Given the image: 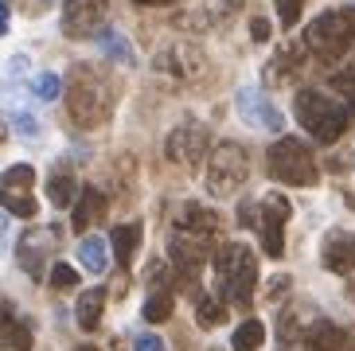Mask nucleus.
Listing matches in <instances>:
<instances>
[{
  "label": "nucleus",
  "mask_w": 355,
  "mask_h": 351,
  "mask_svg": "<svg viewBox=\"0 0 355 351\" xmlns=\"http://www.w3.org/2000/svg\"><path fill=\"white\" fill-rule=\"evenodd\" d=\"M211 262H215L223 305L250 309L254 289H258V254H254L250 246H242V242H223Z\"/></svg>",
  "instance_id": "nucleus-1"
},
{
  "label": "nucleus",
  "mask_w": 355,
  "mask_h": 351,
  "mask_svg": "<svg viewBox=\"0 0 355 351\" xmlns=\"http://www.w3.org/2000/svg\"><path fill=\"white\" fill-rule=\"evenodd\" d=\"M293 114H297V121H301L304 133L313 137V141H320V145H336V141L347 133V125H352L344 102L332 98V94H324V90H313V86L297 90Z\"/></svg>",
  "instance_id": "nucleus-2"
},
{
  "label": "nucleus",
  "mask_w": 355,
  "mask_h": 351,
  "mask_svg": "<svg viewBox=\"0 0 355 351\" xmlns=\"http://www.w3.org/2000/svg\"><path fill=\"white\" fill-rule=\"evenodd\" d=\"M67 110H71V121H78L83 129L110 121V114H114V86H110V78L98 74L94 67H74L71 90H67Z\"/></svg>",
  "instance_id": "nucleus-3"
},
{
  "label": "nucleus",
  "mask_w": 355,
  "mask_h": 351,
  "mask_svg": "<svg viewBox=\"0 0 355 351\" xmlns=\"http://www.w3.org/2000/svg\"><path fill=\"white\" fill-rule=\"evenodd\" d=\"M304 47L320 62L344 59L355 47V8H328L304 28Z\"/></svg>",
  "instance_id": "nucleus-4"
},
{
  "label": "nucleus",
  "mask_w": 355,
  "mask_h": 351,
  "mask_svg": "<svg viewBox=\"0 0 355 351\" xmlns=\"http://www.w3.org/2000/svg\"><path fill=\"white\" fill-rule=\"evenodd\" d=\"M266 172L277 184H293V187H316L320 168H316V153L304 145L301 137H277L266 153Z\"/></svg>",
  "instance_id": "nucleus-5"
},
{
  "label": "nucleus",
  "mask_w": 355,
  "mask_h": 351,
  "mask_svg": "<svg viewBox=\"0 0 355 351\" xmlns=\"http://www.w3.org/2000/svg\"><path fill=\"white\" fill-rule=\"evenodd\" d=\"M246 176H250V156H246V148H242L239 141L215 145V153H211V160H207V191L211 196L230 199L242 184H246Z\"/></svg>",
  "instance_id": "nucleus-6"
},
{
  "label": "nucleus",
  "mask_w": 355,
  "mask_h": 351,
  "mask_svg": "<svg viewBox=\"0 0 355 351\" xmlns=\"http://www.w3.org/2000/svg\"><path fill=\"white\" fill-rule=\"evenodd\" d=\"M261 211V219H250V227L258 230L261 238V254L266 258H285V223L293 219V203L282 196V191H270V196H261L258 203H254Z\"/></svg>",
  "instance_id": "nucleus-7"
},
{
  "label": "nucleus",
  "mask_w": 355,
  "mask_h": 351,
  "mask_svg": "<svg viewBox=\"0 0 355 351\" xmlns=\"http://www.w3.org/2000/svg\"><path fill=\"white\" fill-rule=\"evenodd\" d=\"M207 145H211L207 125L196 121V117H188V121H180L176 129L168 133L164 153H168V160H176L180 168H196L199 160L207 156Z\"/></svg>",
  "instance_id": "nucleus-8"
},
{
  "label": "nucleus",
  "mask_w": 355,
  "mask_h": 351,
  "mask_svg": "<svg viewBox=\"0 0 355 351\" xmlns=\"http://www.w3.org/2000/svg\"><path fill=\"white\" fill-rule=\"evenodd\" d=\"M59 250V230L55 227H32L24 230L20 242H16V262L28 277L43 281V269H47V258Z\"/></svg>",
  "instance_id": "nucleus-9"
},
{
  "label": "nucleus",
  "mask_w": 355,
  "mask_h": 351,
  "mask_svg": "<svg viewBox=\"0 0 355 351\" xmlns=\"http://www.w3.org/2000/svg\"><path fill=\"white\" fill-rule=\"evenodd\" d=\"M207 238H199V234H184V230H172V238H168V262L176 266L180 281H196L199 273H203V266H207Z\"/></svg>",
  "instance_id": "nucleus-10"
},
{
  "label": "nucleus",
  "mask_w": 355,
  "mask_h": 351,
  "mask_svg": "<svg viewBox=\"0 0 355 351\" xmlns=\"http://www.w3.org/2000/svg\"><path fill=\"white\" fill-rule=\"evenodd\" d=\"M105 12H110V0H63V35H71V40L98 35Z\"/></svg>",
  "instance_id": "nucleus-11"
},
{
  "label": "nucleus",
  "mask_w": 355,
  "mask_h": 351,
  "mask_svg": "<svg viewBox=\"0 0 355 351\" xmlns=\"http://www.w3.org/2000/svg\"><path fill=\"white\" fill-rule=\"evenodd\" d=\"M234 105H239V117L246 125H254V129H270V133H282V110L266 98L261 90H254V86H242L239 94H234Z\"/></svg>",
  "instance_id": "nucleus-12"
},
{
  "label": "nucleus",
  "mask_w": 355,
  "mask_h": 351,
  "mask_svg": "<svg viewBox=\"0 0 355 351\" xmlns=\"http://www.w3.org/2000/svg\"><path fill=\"white\" fill-rule=\"evenodd\" d=\"M157 71L172 74V78H180V83H188V78H196V74L203 71V51L191 47V43H172L168 51L157 55Z\"/></svg>",
  "instance_id": "nucleus-13"
},
{
  "label": "nucleus",
  "mask_w": 355,
  "mask_h": 351,
  "mask_svg": "<svg viewBox=\"0 0 355 351\" xmlns=\"http://www.w3.org/2000/svg\"><path fill=\"white\" fill-rule=\"evenodd\" d=\"M304 351H355V328L332 320H316L304 332Z\"/></svg>",
  "instance_id": "nucleus-14"
},
{
  "label": "nucleus",
  "mask_w": 355,
  "mask_h": 351,
  "mask_svg": "<svg viewBox=\"0 0 355 351\" xmlns=\"http://www.w3.org/2000/svg\"><path fill=\"white\" fill-rule=\"evenodd\" d=\"M320 262H324V269H332L340 277L355 273V234L352 230H332V234L324 238Z\"/></svg>",
  "instance_id": "nucleus-15"
},
{
  "label": "nucleus",
  "mask_w": 355,
  "mask_h": 351,
  "mask_svg": "<svg viewBox=\"0 0 355 351\" xmlns=\"http://www.w3.org/2000/svg\"><path fill=\"white\" fill-rule=\"evenodd\" d=\"M148 297H145V320L148 324H164L168 316H172V309H176V297H172V289H168V281H164V273H160V266H153L148 269Z\"/></svg>",
  "instance_id": "nucleus-16"
},
{
  "label": "nucleus",
  "mask_w": 355,
  "mask_h": 351,
  "mask_svg": "<svg viewBox=\"0 0 355 351\" xmlns=\"http://www.w3.org/2000/svg\"><path fill=\"white\" fill-rule=\"evenodd\" d=\"M176 230L211 238L215 230H219V215L207 211V207H199V203H184V207H180V215H176Z\"/></svg>",
  "instance_id": "nucleus-17"
},
{
  "label": "nucleus",
  "mask_w": 355,
  "mask_h": 351,
  "mask_svg": "<svg viewBox=\"0 0 355 351\" xmlns=\"http://www.w3.org/2000/svg\"><path fill=\"white\" fill-rule=\"evenodd\" d=\"M102 215H105V196L98 191L94 184H86L83 191H78V199H74V215H71L74 230H86L90 223H98Z\"/></svg>",
  "instance_id": "nucleus-18"
},
{
  "label": "nucleus",
  "mask_w": 355,
  "mask_h": 351,
  "mask_svg": "<svg viewBox=\"0 0 355 351\" xmlns=\"http://www.w3.org/2000/svg\"><path fill=\"white\" fill-rule=\"evenodd\" d=\"M110 246H114L117 266L129 269V266H133L137 246H141V223H117V227L110 230Z\"/></svg>",
  "instance_id": "nucleus-19"
},
{
  "label": "nucleus",
  "mask_w": 355,
  "mask_h": 351,
  "mask_svg": "<svg viewBox=\"0 0 355 351\" xmlns=\"http://www.w3.org/2000/svg\"><path fill=\"white\" fill-rule=\"evenodd\" d=\"M297 71H301V47L289 43V47H282V51L273 55V62L266 67V83L293 86V74H297Z\"/></svg>",
  "instance_id": "nucleus-20"
},
{
  "label": "nucleus",
  "mask_w": 355,
  "mask_h": 351,
  "mask_svg": "<svg viewBox=\"0 0 355 351\" xmlns=\"http://www.w3.org/2000/svg\"><path fill=\"white\" fill-rule=\"evenodd\" d=\"M102 312H105V289H86L74 305V316H78V328L83 332H94L102 324Z\"/></svg>",
  "instance_id": "nucleus-21"
},
{
  "label": "nucleus",
  "mask_w": 355,
  "mask_h": 351,
  "mask_svg": "<svg viewBox=\"0 0 355 351\" xmlns=\"http://www.w3.org/2000/svg\"><path fill=\"white\" fill-rule=\"evenodd\" d=\"M78 262H83L90 273H105V266H110V246H105V238L86 234L83 242H78Z\"/></svg>",
  "instance_id": "nucleus-22"
},
{
  "label": "nucleus",
  "mask_w": 355,
  "mask_h": 351,
  "mask_svg": "<svg viewBox=\"0 0 355 351\" xmlns=\"http://www.w3.org/2000/svg\"><path fill=\"white\" fill-rule=\"evenodd\" d=\"M266 343V324L261 320H242L230 332V351H261Z\"/></svg>",
  "instance_id": "nucleus-23"
},
{
  "label": "nucleus",
  "mask_w": 355,
  "mask_h": 351,
  "mask_svg": "<svg viewBox=\"0 0 355 351\" xmlns=\"http://www.w3.org/2000/svg\"><path fill=\"white\" fill-rule=\"evenodd\" d=\"M196 320H199V328H219V324L227 320V305H223V297L196 293Z\"/></svg>",
  "instance_id": "nucleus-24"
},
{
  "label": "nucleus",
  "mask_w": 355,
  "mask_h": 351,
  "mask_svg": "<svg viewBox=\"0 0 355 351\" xmlns=\"http://www.w3.org/2000/svg\"><path fill=\"white\" fill-rule=\"evenodd\" d=\"M0 351H32V328L24 320H4L0 324Z\"/></svg>",
  "instance_id": "nucleus-25"
},
{
  "label": "nucleus",
  "mask_w": 355,
  "mask_h": 351,
  "mask_svg": "<svg viewBox=\"0 0 355 351\" xmlns=\"http://www.w3.org/2000/svg\"><path fill=\"white\" fill-rule=\"evenodd\" d=\"M98 47L105 51V59H117V62H137V55H133V47H129V40H125V35H117L114 28L98 31Z\"/></svg>",
  "instance_id": "nucleus-26"
},
{
  "label": "nucleus",
  "mask_w": 355,
  "mask_h": 351,
  "mask_svg": "<svg viewBox=\"0 0 355 351\" xmlns=\"http://www.w3.org/2000/svg\"><path fill=\"white\" fill-rule=\"evenodd\" d=\"M0 207L12 211V215H20V219H32L35 211H40V203H35L28 191H8V187H0Z\"/></svg>",
  "instance_id": "nucleus-27"
},
{
  "label": "nucleus",
  "mask_w": 355,
  "mask_h": 351,
  "mask_svg": "<svg viewBox=\"0 0 355 351\" xmlns=\"http://www.w3.org/2000/svg\"><path fill=\"white\" fill-rule=\"evenodd\" d=\"M74 196H78V187H74L71 176L59 172V176H51V180H47V199H51L55 207H71Z\"/></svg>",
  "instance_id": "nucleus-28"
},
{
  "label": "nucleus",
  "mask_w": 355,
  "mask_h": 351,
  "mask_svg": "<svg viewBox=\"0 0 355 351\" xmlns=\"http://www.w3.org/2000/svg\"><path fill=\"white\" fill-rule=\"evenodd\" d=\"M35 184V168L32 164H12L8 172L0 176V187H8V191H28Z\"/></svg>",
  "instance_id": "nucleus-29"
},
{
  "label": "nucleus",
  "mask_w": 355,
  "mask_h": 351,
  "mask_svg": "<svg viewBox=\"0 0 355 351\" xmlns=\"http://www.w3.org/2000/svg\"><path fill=\"white\" fill-rule=\"evenodd\" d=\"M332 90H340V102H344L347 117L355 121V71H340V74H336Z\"/></svg>",
  "instance_id": "nucleus-30"
},
{
  "label": "nucleus",
  "mask_w": 355,
  "mask_h": 351,
  "mask_svg": "<svg viewBox=\"0 0 355 351\" xmlns=\"http://www.w3.org/2000/svg\"><path fill=\"white\" fill-rule=\"evenodd\" d=\"M32 90H35V98H43V102H55V98L63 94V78H59L55 71H43L40 78H35Z\"/></svg>",
  "instance_id": "nucleus-31"
},
{
  "label": "nucleus",
  "mask_w": 355,
  "mask_h": 351,
  "mask_svg": "<svg viewBox=\"0 0 355 351\" xmlns=\"http://www.w3.org/2000/svg\"><path fill=\"white\" fill-rule=\"evenodd\" d=\"M277 4V20H282V28H293V24L301 20L304 12V0H273Z\"/></svg>",
  "instance_id": "nucleus-32"
},
{
  "label": "nucleus",
  "mask_w": 355,
  "mask_h": 351,
  "mask_svg": "<svg viewBox=\"0 0 355 351\" xmlns=\"http://www.w3.org/2000/svg\"><path fill=\"white\" fill-rule=\"evenodd\" d=\"M51 285L55 289H74V285H78V273H74L67 262H55L51 266Z\"/></svg>",
  "instance_id": "nucleus-33"
},
{
  "label": "nucleus",
  "mask_w": 355,
  "mask_h": 351,
  "mask_svg": "<svg viewBox=\"0 0 355 351\" xmlns=\"http://www.w3.org/2000/svg\"><path fill=\"white\" fill-rule=\"evenodd\" d=\"M133 351H164V340L153 336V332H141V336L133 340Z\"/></svg>",
  "instance_id": "nucleus-34"
},
{
  "label": "nucleus",
  "mask_w": 355,
  "mask_h": 351,
  "mask_svg": "<svg viewBox=\"0 0 355 351\" xmlns=\"http://www.w3.org/2000/svg\"><path fill=\"white\" fill-rule=\"evenodd\" d=\"M12 121H16V129H20L24 137H35V133H40V125H35V117H32V114H16Z\"/></svg>",
  "instance_id": "nucleus-35"
},
{
  "label": "nucleus",
  "mask_w": 355,
  "mask_h": 351,
  "mask_svg": "<svg viewBox=\"0 0 355 351\" xmlns=\"http://www.w3.org/2000/svg\"><path fill=\"white\" fill-rule=\"evenodd\" d=\"M285 289H289V277H285V273H277V277L270 281V289H266V297H270V300H277Z\"/></svg>",
  "instance_id": "nucleus-36"
},
{
  "label": "nucleus",
  "mask_w": 355,
  "mask_h": 351,
  "mask_svg": "<svg viewBox=\"0 0 355 351\" xmlns=\"http://www.w3.org/2000/svg\"><path fill=\"white\" fill-rule=\"evenodd\" d=\"M250 35L258 43H266V40H270V24L261 20V16H254V20H250Z\"/></svg>",
  "instance_id": "nucleus-37"
},
{
  "label": "nucleus",
  "mask_w": 355,
  "mask_h": 351,
  "mask_svg": "<svg viewBox=\"0 0 355 351\" xmlns=\"http://www.w3.org/2000/svg\"><path fill=\"white\" fill-rule=\"evenodd\" d=\"M55 0H24V16H40V12H47Z\"/></svg>",
  "instance_id": "nucleus-38"
},
{
  "label": "nucleus",
  "mask_w": 355,
  "mask_h": 351,
  "mask_svg": "<svg viewBox=\"0 0 355 351\" xmlns=\"http://www.w3.org/2000/svg\"><path fill=\"white\" fill-rule=\"evenodd\" d=\"M133 4H172V0H133Z\"/></svg>",
  "instance_id": "nucleus-39"
},
{
  "label": "nucleus",
  "mask_w": 355,
  "mask_h": 351,
  "mask_svg": "<svg viewBox=\"0 0 355 351\" xmlns=\"http://www.w3.org/2000/svg\"><path fill=\"white\" fill-rule=\"evenodd\" d=\"M347 297L355 300V273H352V281H347Z\"/></svg>",
  "instance_id": "nucleus-40"
},
{
  "label": "nucleus",
  "mask_w": 355,
  "mask_h": 351,
  "mask_svg": "<svg viewBox=\"0 0 355 351\" xmlns=\"http://www.w3.org/2000/svg\"><path fill=\"white\" fill-rule=\"evenodd\" d=\"M4 16H8V8H4V0H0V24H4Z\"/></svg>",
  "instance_id": "nucleus-41"
},
{
  "label": "nucleus",
  "mask_w": 355,
  "mask_h": 351,
  "mask_svg": "<svg viewBox=\"0 0 355 351\" xmlns=\"http://www.w3.org/2000/svg\"><path fill=\"white\" fill-rule=\"evenodd\" d=\"M4 137H8V129H4V121H0V145H4Z\"/></svg>",
  "instance_id": "nucleus-42"
},
{
  "label": "nucleus",
  "mask_w": 355,
  "mask_h": 351,
  "mask_svg": "<svg viewBox=\"0 0 355 351\" xmlns=\"http://www.w3.org/2000/svg\"><path fill=\"white\" fill-rule=\"evenodd\" d=\"M74 351H98V348H90V343H86V348H74Z\"/></svg>",
  "instance_id": "nucleus-43"
},
{
  "label": "nucleus",
  "mask_w": 355,
  "mask_h": 351,
  "mask_svg": "<svg viewBox=\"0 0 355 351\" xmlns=\"http://www.w3.org/2000/svg\"><path fill=\"white\" fill-rule=\"evenodd\" d=\"M4 31H8V28H4V24H0V35H4Z\"/></svg>",
  "instance_id": "nucleus-44"
}]
</instances>
